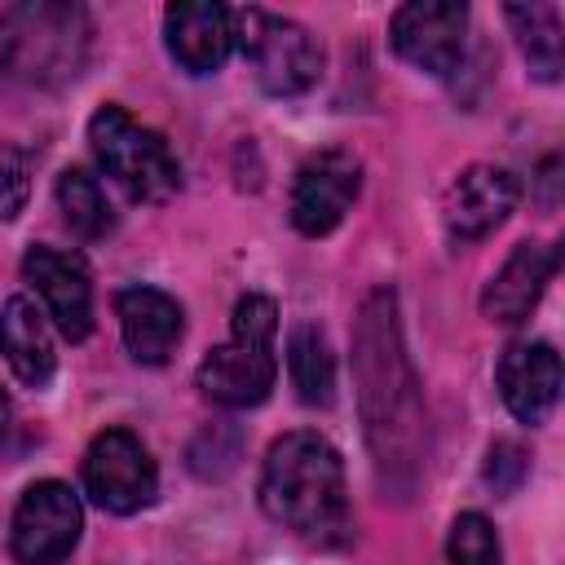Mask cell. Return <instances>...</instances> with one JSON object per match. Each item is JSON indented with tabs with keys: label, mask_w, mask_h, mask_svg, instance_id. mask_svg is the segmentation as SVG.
I'll use <instances>...</instances> for the list:
<instances>
[{
	"label": "cell",
	"mask_w": 565,
	"mask_h": 565,
	"mask_svg": "<svg viewBox=\"0 0 565 565\" xmlns=\"http://www.w3.org/2000/svg\"><path fill=\"white\" fill-rule=\"evenodd\" d=\"M446 556H450V565H503L499 534L481 512H459L450 521Z\"/></svg>",
	"instance_id": "21"
},
{
	"label": "cell",
	"mask_w": 565,
	"mask_h": 565,
	"mask_svg": "<svg viewBox=\"0 0 565 565\" xmlns=\"http://www.w3.org/2000/svg\"><path fill=\"white\" fill-rule=\"evenodd\" d=\"M468 40V4L455 0H411L388 22V44L402 62L424 75H455Z\"/></svg>",
	"instance_id": "8"
},
{
	"label": "cell",
	"mask_w": 565,
	"mask_h": 565,
	"mask_svg": "<svg viewBox=\"0 0 565 565\" xmlns=\"http://www.w3.org/2000/svg\"><path fill=\"white\" fill-rule=\"evenodd\" d=\"M494 380H499L503 406L521 424H543L561 397V358L543 340H516L503 349Z\"/></svg>",
	"instance_id": "13"
},
{
	"label": "cell",
	"mask_w": 565,
	"mask_h": 565,
	"mask_svg": "<svg viewBox=\"0 0 565 565\" xmlns=\"http://www.w3.org/2000/svg\"><path fill=\"white\" fill-rule=\"evenodd\" d=\"M57 207H62L66 225H71L79 238H106L110 225H115L102 185H97L84 168H66V172L57 177Z\"/></svg>",
	"instance_id": "20"
},
{
	"label": "cell",
	"mask_w": 565,
	"mask_h": 565,
	"mask_svg": "<svg viewBox=\"0 0 565 565\" xmlns=\"http://www.w3.org/2000/svg\"><path fill=\"white\" fill-rule=\"evenodd\" d=\"M31 190V168L18 146H0V221H13L26 203Z\"/></svg>",
	"instance_id": "22"
},
{
	"label": "cell",
	"mask_w": 565,
	"mask_h": 565,
	"mask_svg": "<svg viewBox=\"0 0 565 565\" xmlns=\"http://www.w3.org/2000/svg\"><path fill=\"white\" fill-rule=\"evenodd\" d=\"M84 490L102 512H115V516L141 512L159 490V472L141 437H132L128 428L97 433L84 455Z\"/></svg>",
	"instance_id": "6"
},
{
	"label": "cell",
	"mask_w": 565,
	"mask_h": 565,
	"mask_svg": "<svg viewBox=\"0 0 565 565\" xmlns=\"http://www.w3.org/2000/svg\"><path fill=\"white\" fill-rule=\"evenodd\" d=\"M362 190V163L349 150H318L296 168L291 181V225L309 238L331 234Z\"/></svg>",
	"instance_id": "9"
},
{
	"label": "cell",
	"mask_w": 565,
	"mask_h": 565,
	"mask_svg": "<svg viewBox=\"0 0 565 565\" xmlns=\"http://www.w3.org/2000/svg\"><path fill=\"white\" fill-rule=\"evenodd\" d=\"M278 362H274V344L269 340H247V335H230L225 344L207 349V358L194 371V384L207 402L243 411V406H260L274 388Z\"/></svg>",
	"instance_id": "11"
},
{
	"label": "cell",
	"mask_w": 565,
	"mask_h": 565,
	"mask_svg": "<svg viewBox=\"0 0 565 565\" xmlns=\"http://www.w3.org/2000/svg\"><path fill=\"white\" fill-rule=\"evenodd\" d=\"M88 146L106 177H115L137 203H163L181 190V163L168 141L137 124L124 106H102L88 119Z\"/></svg>",
	"instance_id": "4"
},
{
	"label": "cell",
	"mask_w": 565,
	"mask_h": 565,
	"mask_svg": "<svg viewBox=\"0 0 565 565\" xmlns=\"http://www.w3.org/2000/svg\"><path fill=\"white\" fill-rule=\"evenodd\" d=\"M234 44L243 49L247 66L256 71V84L274 97H296L309 93L322 75V49L318 40L269 9H238L234 13Z\"/></svg>",
	"instance_id": "5"
},
{
	"label": "cell",
	"mask_w": 565,
	"mask_h": 565,
	"mask_svg": "<svg viewBox=\"0 0 565 565\" xmlns=\"http://www.w3.org/2000/svg\"><path fill=\"white\" fill-rule=\"evenodd\" d=\"M115 313H119V331H124V344L137 362L146 366H159L172 358V349L181 344V331H185V313L181 305L159 291V287H124L115 296Z\"/></svg>",
	"instance_id": "15"
},
{
	"label": "cell",
	"mask_w": 565,
	"mask_h": 565,
	"mask_svg": "<svg viewBox=\"0 0 565 565\" xmlns=\"http://www.w3.org/2000/svg\"><path fill=\"white\" fill-rule=\"evenodd\" d=\"M521 477H525V455L512 441H494L490 446V463H486V481L494 490H516Z\"/></svg>",
	"instance_id": "23"
},
{
	"label": "cell",
	"mask_w": 565,
	"mask_h": 565,
	"mask_svg": "<svg viewBox=\"0 0 565 565\" xmlns=\"http://www.w3.org/2000/svg\"><path fill=\"white\" fill-rule=\"evenodd\" d=\"M0 353L26 388H44L57 371V353H53L44 313L26 296H9L0 309Z\"/></svg>",
	"instance_id": "17"
},
{
	"label": "cell",
	"mask_w": 565,
	"mask_h": 565,
	"mask_svg": "<svg viewBox=\"0 0 565 565\" xmlns=\"http://www.w3.org/2000/svg\"><path fill=\"white\" fill-rule=\"evenodd\" d=\"M4 428H9V397H4V388H0V437H4Z\"/></svg>",
	"instance_id": "24"
},
{
	"label": "cell",
	"mask_w": 565,
	"mask_h": 565,
	"mask_svg": "<svg viewBox=\"0 0 565 565\" xmlns=\"http://www.w3.org/2000/svg\"><path fill=\"white\" fill-rule=\"evenodd\" d=\"M22 278L35 287V296L44 300L49 318L66 340H84L93 331V282L79 256L35 243L22 256Z\"/></svg>",
	"instance_id": "12"
},
{
	"label": "cell",
	"mask_w": 565,
	"mask_h": 565,
	"mask_svg": "<svg viewBox=\"0 0 565 565\" xmlns=\"http://www.w3.org/2000/svg\"><path fill=\"white\" fill-rule=\"evenodd\" d=\"M503 13L516 31V44L530 71L539 79H556L561 75V9L556 4H508Z\"/></svg>",
	"instance_id": "19"
},
{
	"label": "cell",
	"mask_w": 565,
	"mask_h": 565,
	"mask_svg": "<svg viewBox=\"0 0 565 565\" xmlns=\"http://www.w3.org/2000/svg\"><path fill=\"white\" fill-rule=\"evenodd\" d=\"M353 371H358V402L375 468L393 486H411L419 468V437H424V406L419 384L402 349L397 331V300L393 291H371L358 309L353 327Z\"/></svg>",
	"instance_id": "1"
},
{
	"label": "cell",
	"mask_w": 565,
	"mask_h": 565,
	"mask_svg": "<svg viewBox=\"0 0 565 565\" xmlns=\"http://www.w3.org/2000/svg\"><path fill=\"white\" fill-rule=\"evenodd\" d=\"M556 274V247H543V243H516L512 256L503 260V269L486 282L481 291V313L490 322H525L530 309L539 305L543 287L552 282Z\"/></svg>",
	"instance_id": "16"
},
{
	"label": "cell",
	"mask_w": 565,
	"mask_h": 565,
	"mask_svg": "<svg viewBox=\"0 0 565 565\" xmlns=\"http://www.w3.org/2000/svg\"><path fill=\"white\" fill-rule=\"evenodd\" d=\"M521 199V185L508 168H494V163H472L463 168L446 194H441V225H446V238L455 247L463 243H477L486 234H494L512 207Z\"/></svg>",
	"instance_id": "10"
},
{
	"label": "cell",
	"mask_w": 565,
	"mask_h": 565,
	"mask_svg": "<svg viewBox=\"0 0 565 565\" xmlns=\"http://www.w3.org/2000/svg\"><path fill=\"white\" fill-rule=\"evenodd\" d=\"M88 13L79 4H0V79L62 84L75 79L88 53Z\"/></svg>",
	"instance_id": "3"
},
{
	"label": "cell",
	"mask_w": 565,
	"mask_h": 565,
	"mask_svg": "<svg viewBox=\"0 0 565 565\" xmlns=\"http://www.w3.org/2000/svg\"><path fill=\"white\" fill-rule=\"evenodd\" d=\"M287 375H291V388L305 406H331V397H335V358H331L327 335L313 322L291 327V335H287Z\"/></svg>",
	"instance_id": "18"
},
{
	"label": "cell",
	"mask_w": 565,
	"mask_h": 565,
	"mask_svg": "<svg viewBox=\"0 0 565 565\" xmlns=\"http://www.w3.org/2000/svg\"><path fill=\"white\" fill-rule=\"evenodd\" d=\"M84 530L79 499L66 481H35L22 490L13 508V530L9 547L22 565H62Z\"/></svg>",
	"instance_id": "7"
},
{
	"label": "cell",
	"mask_w": 565,
	"mask_h": 565,
	"mask_svg": "<svg viewBox=\"0 0 565 565\" xmlns=\"http://www.w3.org/2000/svg\"><path fill=\"white\" fill-rule=\"evenodd\" d=\"M163 40L177 66H185L190 75H212L234 49V9L212 0L172 4L163 13Z\"/></svg>",
	"instance_id": "14"
},
{
	"label": "cell",
	"mask_w": 565,
	"mask_h": 565,
	"mask_svg": "<svg viewBox=\"0 0 565 565\" xmlns=\"http://www.w3.org/2000/svg\"><path fill=\"white\" fill-rule=\"evenodd\" d=\"M260 508L309 543H340L349 534V490L340 450L318 433H287L269 446L260 468Z\"/></svg>",
	"instance_id": "2"
}]
</instances>
